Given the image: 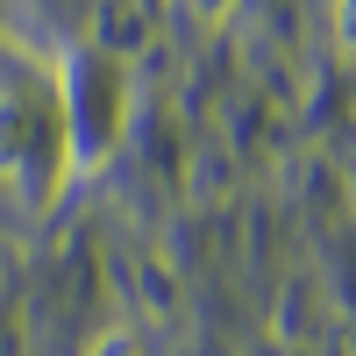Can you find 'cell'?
<instances>
[{"mask_svg":"<svg viewBox=\"0 0 356 356\" xmlns=\"http://www.w3.org/2000/svg\"><path fill=\"white\" fill-rule=\"evenodd\" d=\"M93 356H143V349H136V335H100Z\"/></svg>","mask_w":356,"mask_h":356,"instance_id":"cell-2","label":"cell"},{"mask_svg":"<svg viewBox=\"0 0 356 356\" xmlns=\"http://www.w3.org/2000/svg\"><path fill=\"white\" fill-rule=\"evenodd\" d=\"M328 22H335V43H342V57L356 65V0H328Z\"/></svg>","mask_w":356,"mask_h":356,"instance_id":"cell-1","label":"cell"}]
</instances>
